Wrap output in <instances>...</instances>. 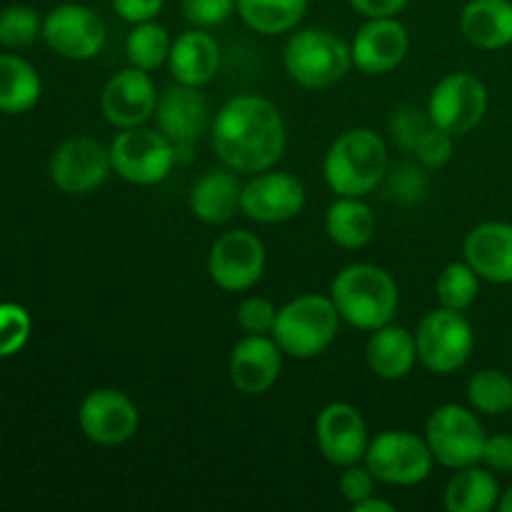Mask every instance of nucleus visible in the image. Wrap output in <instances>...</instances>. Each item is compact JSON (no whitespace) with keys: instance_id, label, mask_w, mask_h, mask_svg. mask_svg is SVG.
<instances>
[{"instance_id":"nucleus-1","label":"nucleus","mask_w":512,"mask_h":512,"mask_svg":"<svg viewBox=\"0 0 512 512\" xmlns=\"http://www.w3.org/2000/svg\"><path fill=\"white\" fill-rule=\"evenodd\" d=\"M288 133L280 110L263 95H235L213 120V150L235 173H263L285 153Z\"/></svg>"},{"instance_id":"nucleus-2","label":"nucleus","mask_w":512,"mask_h":512,"mask_svg":"<svg viewBox=\"0 0 512 512\" xmlns=\"http://www.w3.org/2000/svg\"><path fill=\"white\" fill-rule=\"evenodd\" d=\"M330 300L345 323L373 333L395 318L400 293L388 270L370 263H353L333 278Z\"/></svg>"},{"instance_id":"nucleus-3","label":"nucleus","mask_w":512,"mask_h":512,"mask_svg":"<svg viewBox=\"0 0 512 512\" xmlns=\"http://www.w3.org/2000/svg\"><path fill=\"white\" fill-rule=\"evenodd\" d=\"M323 175L335 195L365 198L388 175V145L370 128L345 130L325 153Z\"/></svg>"},{"instance_id":"nucleus-4","label":"nucleus","mask_w":512,"mask_h":512,"mask_svg":"<svg viewBox=\"0 0 512 512\" xmlns=\"http://www.w3.org/2000/svg\"><path fill=\"white\" fill-rule=\"evenodd\" d=\"M340 313L325 295H300L278 308L273 340L285 355L310 360L323 355L340 333Z\"/></svg>"},{"instance_id":"nucleus-5","label":"nucleus","mask_w":512,"mask_h":512,"mask_svg":"<svg viewBox=\"0 0 512 512\" xmlns=\"http://www.w3.org/2000/svg\"><path fill=\"white\" fill-rule=\"evenodd\" d=\"M285 73L308 90H325L345 80L353 68V53L343 38L323 28L298 30L283 48Z\"/></svg>"},{"instance_id":"nucleus-6","label":"nucleus","mask_w":512,"mask_h":512,"mask_svg":"<svg viewBox=\"0 0 512 512\" xmlns=\"http://www.w3.org/2000/svg\"><path fill=\"white\" fill-rule=\"evenodd\" d=\"M425 440H428L433 458L443 468L460 470L483 463V448L488 435L473 410L458 403H448L430 413L428 423H425Z\"/></svg>"},{"instance_id":"nucleus-7","label":"nucleus","mask_w":512,"mask_h":512,"mask_svg":"<svg viewBox=\"0 0 512 512\" xmlns=\"http://www.w3.org/2000/svg\"><path fill=\"white\" fill-rule=\"evenodd\" d=\"M418 360L435 375H453L470 360L475 348V333L470 320L460 310L440 305L425 315L415 330Z\"/></svg>"},{"instance_id":"nucleus-8","label":"nucleus","mask_w":512,"mask_h":512,"mask_svg":"<svg viewBox=\"0 0 512 512\" xmlns=\"http://www.w3.org/2000/svg\"><path fill=\"white\" fill-rule=\"evenodd\" d=\"M433 453L428 440L410 430H385L378 438L370 440L365 453V468L375 475V480L385 485L410 488L433 473Z\"/></svg>"},{"instance_id":"nucleus-9","label":"nucleus","mask_w":512,"mask_h":512,"mask_svg":"<svg viewBox=\"0 0 512 512\" xmlns=\"http://www.w3.org/2000/svg\"><path fill=\"white\" fill-rule=\"evenodd\" d=\"M178 153L175 145L160 130L125 128L110 143L113 173L133 185H158L173 170Z\"/></svg>"},{"instance_id":"nucleus-10","label":"nucleus","mask_w":512,"mask_h":512,"mask_svg":"<svg viewBox=\"0 0 512 512\" xmlns=\"http://www.w3.org/2000/svg\"><path fill=\"white\" fill-rule=\"evenodd\" d=\"M488 113V88L473 73H450L435 83L428 98V115L435 128L453 138L470 133Z\"/></svg>"},{"instance_id":"nucleus-11","label":"nucleus","mask_w":512,"mask_h":512,"mask_svg":"<svg viewBox=\"0 0 512 512\" xmlns=\"http://www.w3.org/2000/svg\"><path fill=\"white\" fill-rule=\"evenodd\" d=\"M265 270V245L248 230H228L213 243L208 255L210 280L225 293L250 290Z\"/></svg>"},{"instance_id":"nucleus-12","label":"nucleus","mask_w":512,"mask_h":512,"mask_svg":"<svg viewBox=\"0 0 512 512\" xmlns=\"http://www.w3.org/2000/svg\"><path fill=\"white\" fill-rule=\"evenodd\" d=\"M110 173H113L110 148L85 135L65 140L50 160V178L55 188L68 195L93 193L108 180Z\"/></svg>"},{"instance_id":"nucleus-13","label":"nucleus","mask_w":512,"mask_h":512,"mask_svg":"<svg viewBox=\"0 0 512 512\" xmlns=\"http://www.w3.org/2000/svg\"><path fill=\"white\" fill-rule=\"evenodd\" d=\"M78 425L95 445H123L138 433L140 413L133 398L115 388L93 390L78 408Z\"/></svg>"},{"instance_id":"nucleus-14","label":"nucleus","mask_w":512,"mask_h":512,"mask_svg":"<svg viewBox=\"0 0 512 512\" xmlns=\"http://www.w3.org/2000/svg\"><path fill=\"white\" fill-rule=\"evenodd\" d=\"M43 38L63 58L90 60L103 50L108 33L103 18L93 8L63 3L45 15Z\"/></svg>"},{"instance_id":"nucleus-15","label":"nucleus","mask_w":512,"mask_h":512,"mask_svg":"<svg viewBox=\"0 0 512 512\" xmlns=\"http://www.w3.org/2000/svg\"><path fill=\"white\" fill-rule=\"evenodd\" d=\"M305 208V185L290 173H275L273 168L255 173L243 185L240 213L253 223L275 225L298 218Z\"/></svg>"},{"instance_id":"nucleus-16","label":"nucleus","mask_w":512,"mask_h":512,"mask_svg":"<svg viewBox=\"0 0 512 512\" xmlns=\"http://www.w3.org/2000/svg\"><path fill=\"white\" fill-rule=\"evenodd\" d=\"M315 440L323 458L335 468L358 465L365 460L370 445L363 413L350 403H330L320 410L315 420Z\"/></svg>"},{"instance_id":"nucleus-17","label":"nucleus","mask_w":512,"mask_h":512,"mask_svg":"<svg viewBox=\"0 0 512 512\" xmlns=\"http://www.w3.org/2000/svg\"><path fill=\"white\" fill-rule=\"evenodd\" d=\"M100 108L108 123L120 130L143 125L158 108V93L148 70L130 65L115 73L100 93Z\"/></svg>"},{"instance_id":"nucleus-18","label":"nucleus","mask_w":512,"mask_h":512,"mask_svg":"<svg viewBox=\"0 0 512 512\" xmlns=\"http://www.w3.org/2000/svg\"><path fill=\"white\" fill-rule=\"evenodd\" d=\"M155 118H158V130L175 145L180 160V155H188L208 128V100L203 93H198V88L178 83L158 98Z\"/></svg>"},{"instance_id":"nucleus-19","label":"nucleus","mask_w":512,"mask_h":512,"mask_svg":"<svg viewBox=\"0 0 512 512\" xmlns=\"http://www.w3.org/2000/svg\"><path fill=\"white\" fill-rule=\"evenodd\" d=\"M408 50V28L398 18H368L350 43L353 68L365 75L390 73L403 63Z\"/></svg>"},{"instance_id":"nucleus-20","label":"nucleus","mask_w":512,"mask_h":512,"mask_svg":"<svg viewBox=\"0 0 512 512\" xmlns=\"http://www.w3.org/2000/svg\"><path fill=\"white\" fill-rule=\"evenodd\" d=\"M283 350L273 335H245L230 353V383L243 395H263L278 380Z\"/></svg>"},{"instance_id":"nucleus-21","label":"nucleus","mask_w":512,"mask_h":512,"mask_svg":"<svg viewBox=\"0 0 512 512\" xmlns=\"http://www.w3.org/2000/svg\"><path fill=\"white\" fill-rule=\"evenodd\" d=\"M465 263L488 283H512V223L490 220L465 235Z\"/></svg>"},{"instance_id":"nucleus-22","label":"nucleus","mask_w":512,"mask_h":512,"mask_svg":"<svg viewBox=\"0 0 512 512\" xmlns=\"http://www.w3.org/2000/svg\"><path fill=\"white\" fill-rule=\"evenodd\" d=\"M170 75L175 83L200 88L220 70V45L205 28H190L173 40L168 55Z\"/></svg>"},{"instance_id":"nucleus-23","label":"nucleus","mask_w":512,"mask_h":512,"mask_svg":"<svg viewBox=\"0 0 512 512\" xmlns=\"http://www.w3.org/2000/svg\"><path fill=\"white\" fill-rule=\"evenodd\" d=\"M243 183L235 170H208L195 180L190 190V213L205 225H223L233 220L240 210Z\"/></svg>"},{"instance_id":"nucleus-24","label":"nucleus","mask_w":512,"mask_h":512,"mask_svg":"<svg viewBox=\"0 0 512 512\" xmlns=\"http://www.w3.org/2000/svg\"><path fill=\"white\" fill-rule=\"evenodd\" d=\"M460 33L473 48H508L512 43V0H470L460 13Z\"/></svg>"},{"instance_id":"nucleus-25","label":"nucleus","mask_w":512,"mask_h":512,"mask_svg":"<svg viewBox=\"0 0 512 512\" xmlns=\"http://www.w3.org/2000/svg\"><path fill=\"white\" fill-rule=\"evenodd\" d=\"M368 365L378 378L383 380H403L413 373L418 363V343L415 333H410L403 325H383L373 330L368 340Z\"/></svg>"},{"instance_id":"nucleus-26","label":"nucleus","mask_w":512,"mask_h":512,"mask_svg":"<svg viewBox=\"0 0 512 512\" xmlns=\"http://www.w3.org/2000/svg\"><path fill=\"white\" fill-rule=\"evenodd\" d=\"M375 213L363 198L338 195L325 213V233L338 248L358 250L375 238Z\"/></svg>"},{"instance_id":"nucleus-27","label":"nucleus","mask_w":512,"mask_h":512,"mask_svg":"<svg viewBox=\"0 0 512 512\" xmlns=\"http://www.w3.org/2000/svg\"><path fill=\"white\" fill-rule=\"evenodd\" d=\"M498 478L490 468L468 465L450 478L445 488V508L450 512H490L500 503Z\"/></svg>"},{"instance_id":"nucleus-28","label":"nucleus","mask_w":512,"mask_h":512,"mask_svg":"<svg viewBox=\"0 0 512 512\" xmlns=\"http://www.w3.org/2000/svg\"><path fill=\"white\" fill-rule=\"evenodd\" d=\"M40 75L18 55H0V113L20 115L40 100Z\"/></svg>"},{"instance_id":"nucleus-29","label":"nucleus","mask_w":512,"mask_h":512,"mask_svg":"<svg viewBox=\"0 0 512 512\" xmlns=\"http://www.w3.org/2000/svg\"><path fill=\"white\" fill-rule=\"evenodd\" d=\"M310 0H238V15L260 35H280L298 28Z\"/></svg>"},{"instance_id":"nucleus-30","label":"nucleus","mask_w":512,"mask_h":512,"mask_svg":"<svg viewBox=\"0 0 512 512\" xmlns=\"http://www.w3.org/2000/svg\"><path fill=\"white\" fill-rule=\"evenodd\" d=\"M170 48H173V40H170L168 28L155 23V20L133 25V30L125 38V55H128L130 65L148 70V73L168 63Z\"/></svg>"},{"instance_id":"nucleus-31","label":"nucleus","mask_w":512,"mask_h":512,"mask_svg":"<svg viewBox=\"0 0 512 512\" xmlns=\"http://www.w3.org/2000/svg\"><path fill=\"white\" fill-rule=\"evenodd\" d=\"M468 400L483 415L512 413V378L498 368H483L468 380Z\"/></svg>"},{"instance_id":"nucleus-32","label":"nucleus","mask_w":512,"mask_h":512,"mask_svg":"<svg viewBox=\"0 0 512 512\" xmlns=\"http://www.w3.org/2000/svg\"><path fill=\"white\" fill-rule=\"evenodd\" d=\"M480 293V275L468 263L445 265L443 273L435 280V295L440 305L450 310H468Z\"/></svg>"},{"instance_id":"nucleus-33","label":"nucleus","mask_w":512,"mask_h":512,"mask_svg":"<svg viewBox=\"0 0 512 512\" xmlns=\"http://www.w3.org/2000/svg\"><path fill=\"white\" fill-rule=\"evenodd\" d=\"M43 35V20L38 10L28 5H10L0 10V45L5 48H28Z\"/></svg>"},{"instance_id":"nucleus-34","label":"nucleus","mask_w":512,"mask_h":512,"mask_svg":"<svg viewBox=\"0 0 512 512\" xmlns=\"http://www.w3.org/2000/svg\"><path fill=\"white\" fill-rule=\"evenodd\" d=\"M30 315L23 305L0 303V358L20 353L30 338Z\"/></svg>"},{"instance_id":"nucleus-35","label":"nucleus","mask_w":512,"mask_h":512,"mask_svg":"<svg viewBox=\"0 0 512 512\" xmlns=\"http://www.w3.org/2000/svg\"><path fill=\"white\" fill-rule=\"evenodd\" d=\"M433 128V120H430L428 110H418L413 105H403L400 110H395L393 120H390V130H393V138L403 145L408 153H413V148L418 145V140L423 138L428 130Z\"/></svg>"},{"instance_id":"nucleus-36","label":"nucleus","mask_w":512,"mask_h":512,"mask_svg":"<svg viewBox=\"0 0 512 512\" xmlns=\"http://www.w3.org/2000/svg\"><path fill=\"white\" fill-rule=\"evenodd\" d=\"M185 20L193 28H215L223 25L238 10V0H180Z\"/></svg>"},{"instance_id":"nucleus-37","label":"nucleus","mask_w":512,"mask_h":512,"mask_svg":"<svg viewBox=\"0 0 512 512\" xmlns=\"http://www.w3.org/2000/svg\"><path fill=\"white\" fill-rule=\"evenodd\" d=\"M275 318H278V308L268 298H260V295L245 298L238 308V325L248 335L273 333Z\"/></svg>"},{"instance_id":"nucleus-38","label":"nucleus","mask_w":512,"mask_h":512,"mask_svg":"<svg viewBox=\"0 0 512 512\" xmlns=\"http://www.w3.org/2000/svg\"><path fill=\"white\" fill-rule=\"evenodd\" d=\"M413 155L423 168H443L453 158V135L440 128H430L418 145L413 148Z\"/></svg>"},{"instance_id":"nucleus-39","label":"nucleus","mask_w":512,"mask_h":512,"mask_svg":"<svg viewBox=\"0 0 512 512\" xmlns=\"http://www.w3.org/2000/svg\"><path fill=\"white\" fill-rule=\"evenodd\" d=\"M425 190H428V178L418 165L403 163L390 173V193H395L405 203L423 198Z\"/></svg>"},{"instance_id":"nucleus-40","label":"nucleus","mask_w":512,"mask_h":512,"mask_svg":"<svg viewBox=\"0 0 512 512\" xmlns=\"http://www.w3.org/2000/svg\"><path fill=\"white\" fill-rule=\"evenodd\" d=\"M340 495L348 500L350 505L360 503L368 495L375 493V475L370 473L368 468H360V465H350V468H343V475H340Z\"/></svg>"},{"instance_id":"nucleus-41","label":"nucleus","mask_w":512,"mask_h":512,"mask_svg":"<svg viewBox=\"0 0 512 512\" xmlns=\"http://www.w3.org/2000/svg\"><path fill=\"white\" fill-rule=\"evenodd\" d=\"M483 463L493 473H512V435L498 433L485 440Z\"/></svg>"},{"instance_id":"nucleus-42","label":"nucleus","mask_w":512,"mask_h":512,"mask_svg":"<svg viewBox=\"0 0 512 512\" xmlns=\"http://www.w3.org/2000/svg\"><path fill=\"white\" fill-rule=\"evenodd\" d=\"M163 5L165 0H113V10L118 13V18L133 25L155 20Z\"/></svg>"},{"instance_id":"nucleus-43","label":"nucleus","mask_w":512,"mask_h":512,"mask_svg":"<svg viewBox=\"0 0 512 512\" xmlns=\"http://www.w3.org/2000/svg\"><path fill=\"white\" fill-rule=\"evenodd\" d=\"M365 18H398L410 0H348Z\"/></svg>"},{"instance_id":"nucleus-44","label":"nucleus","mask_w":512,"mask_h":512,"mask_svg":"<svg viewBox=\"0 0 512 512\" xmlns=\"http://www.w3.org/2000/svg\"><path fill=\"white\" fill-rule=\"evenodd\" d=\"M350 508H353V512H395L393 503H385V500L375 498V495H368V498L350 505Z\"/></svg>"},{"instance_id":"nucleus-45","label":"nucleus","mask_w":512,"mask_h":512,"mask_svg":"<svg viewBox=\"0 0 512 512\" xmlns=\"http://www.w3.org/2000/svg\"><path fill=\"white\" fill-rule=\"evenodd\" d=\"M498 508L503 510V512H512V485L508 490H505L503 495H500V503H498Z\"/></svg>"}]
</instances>
